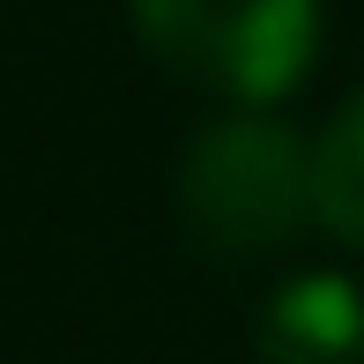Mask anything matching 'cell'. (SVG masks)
Returning a JSON list of instances; mask_svg holds the SVG:
<instances>
[{"label": "cell", "mask_w": 364, "mask_h": 364, "mask_svg": "<svg viewBox=\"0 0 364 364\" xmlns=\"http://www.w3.org/2000/svg\"><path fill=\"white\" fill-rule=\"evenodd\" d=\"M260 364H364V290L350 275H290L253 320Z\"/></svg>", "instance_id": "3"}, {"label": "cell", "mask_w": 364, "mask_h": 364, "mask_svg": "<svg viewBox=\"0 0 364 364\" xmlns=\"http://www.w3.org/2000/svg\"><path fill=\"white\" fill-rule=\"evenodd\" d=\"M178 223L223 260L275 253L312 223V141L268 112L208 119L171 171Z\"/></svg>", "instance_id": "1"}, {"label": "cell", "mask_w": 364, "mask_h": 364, "mask_svg": "<svg viewBox=\"0 0 364 364\" xmlns=\"http://www.w3.org/2000/svg\"><path fill=\"white\" fill-rule=\"evenodd\" d=\"M312 223L342 245H364V90L312 141Z\"/></svg>", "instance_id": "4"}, {"label": "cell", "mask_w": 364, "mask_h": 364, "mask_svg": "<svg viewBox=\"0 0 364 364\" xmlns=\"http://www.w3.org/2000/svg\"><path fill=\"white\" fill-rule=\"evenodd\" d=\"M127 15L178 82L238 112L290 97L320 53V0H127Z\"/></svg>", "instance_id": "2"}]
</instances>
